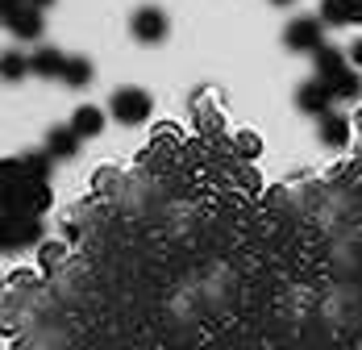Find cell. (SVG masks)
<instances>
[{
  "mask_svg": "<svg viewBox=\"0 0 362 350\" xmlns=\"http://www.w3.org/2000/svg\"><path fill=\"white\" fill-rule=\"evenodd\" d=\"M21 163H25V171L34 175L37 184H46V179H50V163H54V159H50L46 150H30V154H21Z\"/></svg>",
  "mask_w": 362,
  "mask_h": 350,
  "instance_id": "2e32d148",
  "label": "cell"
},
{
  "mask_svg": "<svg viewBox=\"0 0 362 350\" xmlns=\"http://www.w3.org/2000/svg\"><path fill=\"white\" fill-rule=\"evenodd\" d=\"M79 134H75L71 125H54L50 134H46V154L50 159H75L79 154Z\"/></svg>",
  "mask_w": 362,
  "mask_h": 350,
  "instance_id": "8fae6325",
  "label": "cell"
},
{
  "mask_svg": "<svg viewBox=\"0 0 362 350\" xmlns=\"http://www.w3.org/2000/svg\"><path fill=\"white\" fill-rule=\"evenodd\" d=\"M42 242V217H0V254H25Z\"/></svg>",
  "mask_w": 362,
  "mask_h": 350,
  "instance_id": "7a4b0ae2",
  "label": "cell"
},
{
  "mask_svg": "<svg viewBox=\"0 0 362 350\" xmlns=\"http://www.w3.org/2000/svg\"><path fill=\"white\" fill-rule=\"evenodd\" d=\"M21 4H25V0H0V21H4V17H8V13H17V9H21Z\"/></svg>",
  "mask_w": 362,
  "mask_h": 350,
  "instance_id": "d6986e66",
  "label": "cell"
},
{
  "mask_svg": "<svg viewBox=\"0 0 362 350\" xmlns=\"http://www.w3.org/2000/svg\"><path fill=\"white\" fill-rule=\"evenodd\" d=\"M109 113L121 121V125H142V121H150V113H154V101H150V92L146 88H117L109 101Z\"/></svg>",
  "mask_w": 362,
  "mask_h": 350,
  "instance_id": "3957f363",
  "label": "cell"
},
{
  "mask_svg": "<svg viewBox=\"0 0 362 350\" xmlns=\"http://www.w3.org/2000/svg\"><path fill=\"white\" fill-rule=\"evenodd\" d=\"M50 201V184H37L21 159H0V217H42Z\"/></svg>",
  "mask_w": 362,
  "mask_h": 350,
  "instance_id": "6da1fadb",
  "label": "cell"
},
{
  "mask_svg": "<svg viewBox=\"0 0 362 350\" xmlns=\"http://www.w3.org/2000/svg\"><path fill=\"white\" fill-rule=\"evenodd\" d=\"M67 125H71L79 138H100V134H105V108L100 105H79Z\"/></svg>",
  "mask_w": 362,
  "mask_h": 350,
  "instance_id": "30bf717a",
  "label": "cell"
},
{
  "mask_svg": "<svg viewBox=\"0 0 362 350\" xmlns=\"http://www.w3.org/2000/svg\"><path fill=\"white\" fill-rule=\"evenodd\" d=\"M271 4H291V0H271Z\"/></svg>",
  "mask_w": 362,
  "mask_h": 350,
  "instance_id": "44dd1931",
  "label": "cell"
},
{
  "mask_svg": "<svg viewBox=\"0 0 362 350\" xmlns=\"http://www.w3.org/2000/svg\"><path fill=\"white\" fill-rule=\"evenodd\" d=\"M13 350H30V346H13Z\"/></svg>",
  "mask_w": 362,
  "mask_h": 350,
  "instance_id": "7402d4cb",
  "label": "cell"
},
{
  "mask_svg": "<svg viewBox=\"0 0 362 350\" xmlns=\"http://www.w3.org/2000/svg\"><path fill=\"white\" fill-rule=\"evenodd\" d=\"M63 67H67V55L54 50V46H37L30 55V71L42 75V79H63Z\"/></svg>",
  "mask_w": 362,
  "mask_h": 350,
  "instance_id": "9c48e42d",
  "label": "cell"
},
{
  "mask_svg": "<svg viewBox=\"0 0 362 350\" xmlns=\"http://www.w3.org/2000/svg\"><path fill=\"white\" fill-rule=\"evenodd\" d=\"M313 63H317V79H333V75H341V71L350 67V59L341 55V50H333V46H321L317 55H313Z\"/></svg>",
  "mask_w": 362,
  "mask_h": 350,
  "instance_id": "4fadbf2b",
  "label": "cell"
},
{
  "mask_svg": "<svg viewBox=\"0 0 362 350\" xmlns=\"http://www.w3.org/2000/svg\"><path fill=\"white\" fill-rule=\"evenodd\" d=\"M284 42H288L291 50L317 55V50L325 46V21H321V17H291L288 30H284Z\"/></svg>",
  "mask_w": 362,
  "mask_h": 350,
  "instance_id": "5b68a950",
  "label": "cell"
},
{
  "mask_svg": "<svg viewBox=\"0 0 362 350\" xmlns=\"http://www.w3.org/2000/svg\"><path fill=\"white\" fill-rule=\"evenodd\" d=\"M296 108L308 113V117H325V113H333V92H329V84H321V79L300 84V88H296Z\"/></svg>",
  "mask_w": 362,
  "mask_h": 350,
  "instance_id": "8992f818",
  "label": "cell"
},
{
  "mask_svg": "<svg viewBox=\"0 0 362 350\" xmlns=\"http://www.w3.org/2000/svg\"><path fill=\"white\" fill-rule=\"evenodd\" d=\"M92 59H83V55H67V67H63V84L67 88H83V84H92Z\"/></svg>",
  "mask_w": 362,
  "mask_h": 350,
  "instance_id": "9a60e30c",
  "label": "cell"
},
{
  "mask_svg": "<svg viewBox=\"0 0 362 350\" xmlns=\"http://www.w3.org/2000/svg\"><path fill=\"white\" fill-rule=\"evenodd\" d=\"M25 4H30V9H50L54 0H25Z\"/></svg>",
  "mask_w": 362,
  "mask_h": 350,
  "instance_id": "ffe728a7",
  "label": "cell"
},
{
  "mask_svg": "<svg viewBox=\"0 0 362 350\" xmlns=\"http://www.w3.org/2000/svg\"><path fill=\"white\" fill-rule=\"evenodd\" d=\"M63 259H67V246L63 242H46L42 246V271H46V276H54V271L63 267Z\"/></svg>",
  "mask_w": 362,
  "mask_h": 350,
  "instance_id": "e0dca14e",
  "label": "cell"
},
{
  "mask_svg": "<svg viewBox=\"0 0 362 350\" xmlns=\"http://www.w3.org/2000/svg\"><path fill=\"white\" fill-rule=\"evenodd\" d=\"M4 30L13 38H21V42H37L42 30H46V21H42V9H30V4H21L17 13H8L4 17Z\"/></svg>",
  "mask_w": 362,
  "mask_h": 350,
  "instance_id": "52a82bcc",
  "label": "cell"
},
{
  "mask_svg": "<svg viewBox=\"0 0 362 350\" xmlns=\"http://www.w3.org/2000/svg\"><path fill=\"white\" fill-rule=\"evenodd\" d=\"M129 34L146 42V46H158L163 38L171 34V21H167V13L158 9V4H142L134 17H129Z\"/></svg>",
  "mask_w": 362,
  "mask_h": 350,
  "instance_id": "277c9868",
  "label": "cell"
},
{
  "mask_svg": "<svg viewBox=\"0 0 362 350\" xmlns=\"http://www.w3.org/2000/svg\"><path fill=\"white\" fill-rule=\"evenodd\" d=\"M346 59H350V67H358V71H362V38H354V42H350Z\"/></svg>",
  "mask_w": 362,
  "mask_h": 350,
  "instance_id": "ac0fdd59",
  "label": "cell"
},
{
  "mask_svg": "<svg viewBox=\"0 0 362 350\" xmlns=\"http://www.w3.org/2000/svg\"><path fill=\"white\" fill-rule=\"evenodd\" d=\"M30 75V55L25 50H0V79L4 84H17Z\"/></svg>",
  "mask_w": 362,
  "mask_h": 350,
  "instance_id": "5bb4252c",
  "label": "cell"
},
{
  "mask_svg": "<svg viewBox=\"0 0 362 350\" xmlns=\"http://www.w3.org/2000/svg\"><path fill=\"white\" fill-rule=\"evenodd\" d=\"M317 134H321V142H325V146L341 150V146L350 142V121H346L341 113H325V117H321V130H317Z\"/></svg>",
  "mask_w": 362,
  "mask_h": 350,
  "instance_id": "7c38bea8",
  "label": "cell"
},
{
  "mask_svg": "<svg viewBox=\"0 0 362 350\" xmlns=\"http://www.w3.org/2000/svg\"><path fill=\"white\" fill-rule=\"evenodd\" d=\"M317 17L325 26H362V0H321Z\"/></svg>",
  "mask_w": 362,
  "mask_h": 350,
  "instance_id": "ba28073f",
  "label": "cell"
}]
</instances>
